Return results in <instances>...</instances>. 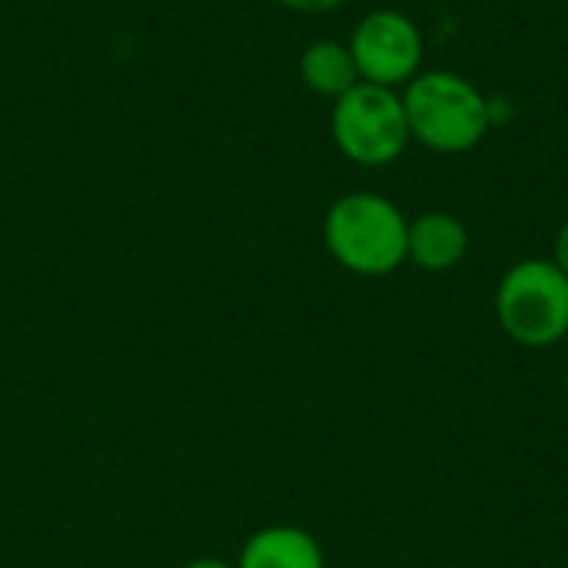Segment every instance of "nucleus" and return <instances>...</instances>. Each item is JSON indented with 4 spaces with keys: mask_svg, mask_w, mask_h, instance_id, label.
<instances>
[{
    "mask_svg": "<svg viewBox=\"0 0 568 568\" xmlns=\"http://www.w3.org/2000/svg\"><path fill=\"white\" fill-rule=\"evenodd\" d=\"M180 568H236V562H223V559H190Z\"/></svg>",
    "mask_w": 568,
    "mask_h": 568,
    "instance_id": "11",
    "label": "nucleus"
},
{
    "mask_svg": "<svg viewBox=\"0 0 568 568\" xmlns=\"http://www.w3.org/2000/svg\"><path fill=\"white\" fill-rule=\"evenodd\" d=\"M349 53L363 83L396 90L406 87L416 73H423L426 43L409 13L373 10L356 23L349 37Z\"/></svg>",
    "mask_w": 568,
    "mask_h": 568,
    "instance_id": "5",
    "label": "nucleus"
},
{
    "mask_svg": "<svg viewBox=\"0 0 568 568\" xmlns=\"http://www.w3.org/2000/svg\"><path fill=\"white\" fill-rule=\"evenodd\" d=\"M469 253V230L459 216L433 210L409 220V260L426 273H446Z\"/></svg>",
    "mask_w": 568,
    "mask_h": 568,
    "instance_id": "6",
    "label": "nucleus"
},
{
    "mask_svg": "<svg viewBox=\"0 0 568 568\" xmlns=\"http://www.w3.org/2000/svg\"><path fill=\"white\" fill-rule=\"evenodd\" d=\"M552 263L568 276V223L556 233V246H552Z\"/></svg>",
    "mask_w": 568,
    "mask_h": 568,
    "instance_id": "10",
    "label": "nucleus"
},
{
    "mask_svg": "<svg viewBox=\"0 0 568 568\" xmlns=\"http://www.w3.org/2000/svg\"><path fill=\"white\" fill-rule=\"evenodd\" d=\"M403 106L413 140L436 153H466L479 146L493 120L483 90L453 70L416 73L406 83Z\"/></svg>",
    "mask_w": 568,
    "mask_h": 568,
    "instance_id": "2",
    "label": "nucleus"
},
{
    "mask_svg": "<svg viewBox=\"0 0 568 568\" xmlns=\"http://www.w3.org/2000/svg\"><path fill=\"white\" fill-rule=\"evenodd\" d=\"M236 568H326V556L306 529L266 526L243 542Z\"/></svg>",
    "mask_w": 568,
    "mask_h": 568,
    "instance_id": "7",
    "label": "nucleus"
},
{
    "mask_svg": "<svg viewBox=\"0 0 568 568\" xmlns=\"http://www.w3.org/2000/svg\"><path fill=\"white\" fill-rule=\"evenodd\" d=\"M300 80L326 100H339L346 90L359 83L356 60L349 53V43L339 40H313L300 53Z\"/></svg>",
    "mask_w": 568,
    "mask_h": 568,
    "instance_id": "8",
    "label": "nucleus"
},
{
    "mask_svg": "<svg viewBox=\"0 0 568 568\" xmlns=\"http://www.w3.org/2000/svg\"><path fill=\"white\" fill-rule=\"evenodd\" d=\"M496 316L509 339L542 349L568 336V276L552 260H523L496 290Z\"/></svg>",
    "mask_w": 568,
    "mask_h": 568,
    "instance_id": "4",
    "label": "nucleus"
},
{
    "mask_svg": "<svg viewBox=\"0 0 568 568\" xmlns=\"http://www.w3.org/2000/svg\"><path fill=\"white\" fill-rule=\"evenodd\" d=\"M566 389H568V376H566Z\"/></svg>",
    "mask_w": 568,
    "mask_h": 568,
    "instance_id": "12",
    "label": "nucleus"
},
{
    "mask_svg": "<svg viewBox=\"0 0 568 568\" xmlns=\"http://www.w3.org/2000/svg\"><path fill=\"white\" fill-rule=\"evenodd\" d=\"M329 133L336 150L359 166H389L413 140L403 97L363 80L333 100Z\"/></svg>",
    "mask_w": 568,
    "mask_h": 568,
    "instance_id": "3",
    "label": "nucleus"
},
{
    "mask_svg": "<svg viewBox=\"0 0 568 568\" xmlns=\"http://www.w3.org/2000/svg\"><path fill=\"white\" fill-rule=\"evenodd\" d=\"M323 240L329 256L356 276H389L409 260V220L379 193L339 196L323 220Z\"/></svg>",
    "mask_w": 568,
    "mask_h": 568,
    "instance_id": "1",
    "label": "nucleus"
},
{
    "mask_svg": "<svg viewBox=\"0 0 568 568\" xmlns=\"http://www.w3.org/2000/svg\"><path fill=\"white\" fill-rule=\"evenodd\" d=\"M290 10H300V13H329L336 7H343L346 0H276Z\"/></svg>",
    "mask_w": 568,
    "mask_h": 568,
    "instance_id": "9",
    "label": "nucleus"
}]
</instances>
